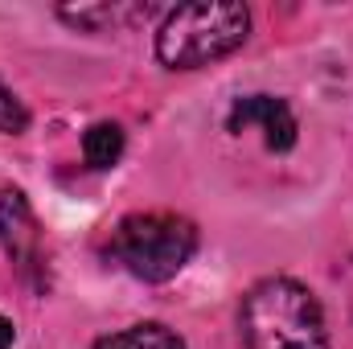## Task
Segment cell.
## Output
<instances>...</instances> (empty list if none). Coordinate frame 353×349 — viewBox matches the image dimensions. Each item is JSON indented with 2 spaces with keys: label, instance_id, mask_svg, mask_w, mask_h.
Segmentation results:
<instances>
[{
  "label": "cell",
  "instance_id": "1",
  "mask_svg": "<svg viewBox=\"0 0 353 349\" xmlns=\"http://www.w3.org/2000/svg\"><path fill=\"white\" fill-rule=\"evenodd\" d=\"M239 325L251 349H329L321 300L288 275H271L247 292Z\"/></svg>",
  "mask_w": 353,
  "mask_h": 349
},
{
  "label": "cell",
  "instance_id": "2",
  "mask_svg": "<svg viewBox=\"0 0 353 349\" xmlns=\"http://www.w3.org/2000/svg\"><path fill=\"white\" fill-rule=\"evenodd\" d=\"M251 33L247 4L234 0H197L176 4L157 29V58L169 70H197L234 54Z\"/></svg>",
  "mask_w": 353,
  "mask_h": 349
},
{
  "label": "cell",
  "instance_id": "3",
  "mask_svg": "<svg viewBox=\"0 0 353 349\" xmlns=\"http://www.w3.org/2000/svg\"><path fill=\"white\" fill-rule=\"evenodd\" d=\"M197 251V230L189 218L148 210V214H128L111 230V259L128 275L144 283H165L173 279Z\"/></svg>",
  "mask_w": 353,
  "mask_h": 349
},
{
  "label": "cell",
  "instance_id": "4",
  "mask_svg": "<svg viewBox=\"0 0 353 349\" xmlns=\"http://www.w3.org/2000/svg\"><path fill=\"white\" fill-rule=\"evenodd\" d=\"M226 128L230 132H263V144L275 152H288L296 144V115L283 99L275 94H247V99H234L230 115H226Z\"/></svg>",
  "mask_w": 353,
  "mask_h": 349
},
{
  "label": "cell",
  "instance_id": "5",
  "mask_svg": "<svg viewBox=\"0 0 353 349\" xmlns=\"http://www.w3.org/2000/svg\"><path fill=\"white\" fill-rule=\"evenodd\" d=\"M0 247L12 255V263H17L21 271L37 267L41 230H37V218H33L29 201H25L17 189H0Z\"/></svg>",
  "mask_w": 353,
  "mask_h": 349
},
{
  "label": "cell",
  "instance_id": "6",
  "mask_svg": "<svg viewBox=\"0 0 353 349\" xmlns=\"http://www.w3.org/2000/svg\"><path fill=\"white\" fill-rule=\"evenodd\" d=\"M90 349H185V341L173 329H165L157 321H144V325H132V329H119V333L94 341Z\"/></svg>",
  "mask_w": 353,
  "mask_h": 349
},
{
  "label": "cell",
  "instance_id": "7",
  "mask_svg": "<svg viewBox=\"0 0 353 349\" xmlns=\"http://www.w3.org/2000/svg\"><path fill=\"white\" fill-rule=\"evenodd\" d=\"M83 157H87L90 169H111L123 157V132H119V123H94V128H87Z\"/></svg>",
  "mask_w": 353,
  "mask_h": 349
},
{
  "label": "cell",
  "instance_id": "8",
  "mask_svg": "<svg viewBox=\"0 0 353 349\" xmlns=\"http://www.w3.org/2000/svg\"><path fill=\"white\" fill-rule=\"evenodd\" d=\"M136 12H148V8H123V4H87V8H58L62 21L79 25V29H107L115 21H128Z\"/></svg>",
  "mask_w": 353,
  "mask_h": 349
},
{
  "label": "cell",
  "instance_id": "9",
  "mask_svg": "<svg viewBox=\"0 0 353 349\" xmlns=\"http://www.w3.org/2000/svg\"><path fill=\"white\" fill-rule=\"evenodd\" d=\"M25 123H29V111L21 107V99L12 90L0 83V132L4 136H17V132H25Z\"/></svg>",
  "mask_w": 353,
  "mask_h": 349
},
{
  "label": "cell",
  "instance_id": "10",
  "mask_svg": "<svg viewBox=\"0 0 353 349\" xmlns=\"http://www.w3.org/2000/svg\"><path fill=\"white\" fill-rule=\"evenodd\" d=\"M12 341H17V325L8 317H0V349H12Z\"/></svg>",
  "mask_w": 353,
  "mask_h": 349
}]
</instances>
